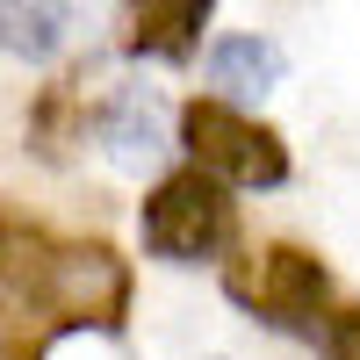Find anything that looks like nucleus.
I'll return each instance as SVG.
<instances>
[{"mask_svg":"<svg viewBox=\"0 0 360 360\" xmlns=\"http://www.w3.org/2000/svg\"><path fill=\"white\" fill-rule=\"evenodd\" d=\"M130 317V266L86 238H0V360H44L65 332H115Z\"/></svg>","mask_w":360,"mask_h":360,"instance_id":"obj_1","label":"nucleus"},{"mask_svg":"<svg viewBox=\"0 0 360 360\" xmlns=\"http://www.w3.org/2000/svg\"><path fill=\"white\" fill-rule=\"evenodd\" d=\"M224 288L231 303H245L266 332H295V339H317L324 317H332V274L324 259L303 245H259L238 266H224Z\"/></svg>","mask_w":360,"mask_h":360,"instance_id":"obj_2","label":"nucleus"},{"mask_svg":"<svg viewBox=\"0 0 360 360\" xmlns=\"http://www.w3.org/2000/svg\"><path fill=\"white\" fill-rule=\"evenodd\" d=\"M137 231H144V252H152V259H166V266H202V259H217L231 238H238V209H231V195H224L209 173L180 166V173H166L159 188L144 195Z\"/></svg>","mask_w":360,"mask_h":360,"instance_id":"obj_3","label":"nucleus"},{"mask_svg":"<svg viewBox=\"0 0 360 360\" xmlns=\"http://www.w3.org/2000/svg\"><path fill=\"white\" fill-rule=\"evenodd\" d=\"M180 144L195 152V173H209L217 188H281L288 180V144L266 123L238 115L231 101H188Z\"/></svg>","mask_w":360,"mask_h":360,"instance_id":"obj_4","label":"nucleus"},{"mask_svg":"<svg viewBox=\"0 0 360 360\" xmlns=\"http://www.w3.org/2000/svg\"><path fill=\"white\" fill-rule=\"evenodd\" d=\"M209 0H180V8H137V29H130V51L137 58H166V65H180L195 44H202V29H209Z\"/></svg>","mask_w":360,"mask_h":360,"instance_id":"obj_5","label":"nucleus"},{"mask_svg":"<svg viewBox=\"0 0 360 360\" xmlns=\"http://www.w3.org/2000/svg\"><path fill=\"white\" fill-rule=\"evenodd\" d=\"M281 79V51L266 37H217L209 44V86L224 94H266Z\"/></svg>","mask_w":360,"mask_h":360,"instance_id":"obj_6","label":"nucleus"},{"mask_svg":"<svg viewBox=\"0 0 360 360\" xmlns=\"http://www.w3.org/2000/svg\"><path fill=\"white\" fill-rule=\"evenodd\" d=\"M166 115H159V94H144V86H123L108 108H101V137L115 144V159H152L166 152Z\"/></svg>","mask_w":360,"mask_h":360,"instance_id":"obj_7","label":"nucleus"},{"mask_svg":"<svg viewBox=\"0 0 360 360\" xmlns=\"http://www.w3.org/2000/svg\"><path fill=\"white\" fill-rule=\"evenodd\" d=\"M58 44H65V15L58 8H15V0H0V51L51 58Z\"/></svg>","mask_w":360,"mask_h":360,"instance_id":"obj_8","label":"nucleus"},{"mask_svg":"<svg viewBox=\"0 0 360 360\" xmlns=\"http://www.w3.org/2000/svg\"><path fill=\"white\" fill-rule=\"evenodd\" d=\"M317 346H324V360H360V310H332Z\"/></svg>","mask_w":360,"mask_h":360,"instance_id":"obj_9","label":"nucleus"}]
</instances>
